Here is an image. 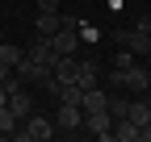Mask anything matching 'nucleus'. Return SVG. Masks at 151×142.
Returning a JSON list of instances; mask_svg holds the SVG:
<instances>
[{
	"label": "nucleus",
	"mask_w": 151,
	"mask_h": 142,
	"mask_svg": "<svg viewBox=\"0 0 151 142\" xmlns=\"http://www.w3.org/2000/svg\"><path fill=\"white\" fill-rule=\"evenodd\" d=\"M13 138H17V142H46V138H55V121H46V117L29 113L21 126L13 130Z\"/></svg>",
	"instance_id": "obj_1"
},
{
	"label": "nucleus",
	"mask_w": 151,
	"mask_h": 142,
	"mask_svg": "<svg viewBox=\"0 0 151 142\" xmlns=\"http://www.w3.org/2000/svg\"><path fill=\"white\" fill-rule=\"evenodd\" d=\"M109 38L118 42V46H126V50H134V59H139V55H143V59L151 55V33H143L139 25H134V29H109Z\"/></svg>",
	"instance_id": "obj_2"
},
{
	"label": "nucleus",
	"mask_w": 151,
	"mask_h": 142,
	"mask_svg": "<svg viewBox=\"0 0 151 142\" xmlns=\"http://www.w3.org/2000/svg\"><path fill=\"white\" fill-rule=\"evenodd\" d=\"M84 130H92L97 138H113V113H109V109H92V113H84Z\"/></svg>",
	"instance_id": "obj_3"
},
{
	"label": "nucleus",
	"mask_w": 151,
	"mask_h": 142,
	"mask_svg": "<svg viewBox=\"0 0 151 142\" xmlns=\"http://www.w3.org/2000/svg\"><path fill=\"white\" fill-rule=\"evenodd\" d=\"M55 130H84V109H80V104H63V100H59Z\"/></svg>",
	"instance_id": "obj_4"
},
{
	"label": "nucleus",
	"mask_w": 151,
	"mask_h": 142,
	"mask_svg": "<svg viewBox=\"0 0 151 142\" xmlns=\"http://www.w3.org/2000/svg\"><path fill=\"white\" fill-rule=\"evenodd\" d=\"M34 29H38V38H55V33L63 29V13H59V9H50V13H42V9H38Z\"/></svg>",
	"instance_id": "obj_5"
},
{
	"label": "nucleus",
	"mask_w": 151,
	"mask_h": 142,
	"mask_svg": "<svg viewBox=\"0 0 151 142\" xmlns=\"http://www.w3.org/2000/svg\"><path fill=\"white\" fill-rule=\"evenodd\" d=\"M13 71H17V75H21V84H42V80L50 75V67H42V63H34L29 55H21V63H17Z\"/></svg>",
	"instance_id": "obj_6"
},
{
	"label": "nucleus",
	"mask_w": 151,
	"mask_h": 142,
	"mask_svg": "<svg viewBox=\"0 0 151 142\" xmlns=\"http://www.w3.org/2000/svg\"><path fill=\"white\" fill-rule=\"evenodd\" d=\"M151 88V71L143 63H130L126 67V92H147Z\"/></svg>",
	"instance_id": "obj_7"
},
{
	"label": "nucleus",
	"mask_w": 151,
	"mask_h": 142,
	"mask_svg": "<svg viewBox=\"0 0 151 142\" xmlns=\"http://www.w3.org/2000/svg\"><path fill=\"white\" fill-rule=\"evenodd\" d=\"M76 29H80V25H63L59 33H55V50H59V55H76V46H80V33H76Z\"/></svg>",
	"instance_id": "obj_8"
},
{
	"label": "nucleus",
	"mask_w": 151,
	"mask_h": 142,
	"mask_svg": "<svg viewBox=\"0 0 151 142\" xmlns=\"http://www.w3.org/2000/svg\"><path fill=\"white\" fill-rule=\"evenodd\" d=\"M80 109L84 113H92V109H109V88H88V92H84V100H80Z\"/></svg>",
	"instance_id": "obj_9"
},
{
	"label": "nucleus",
	"mask_w": 151,
	"mask_h": 142,
	"mask_svg": "<svg viewBox=\"0 0 151 142\" xmlns=\"http://www.w3.org/2000/svg\"><path fill=\"white\" fill-rule=\"evenodd\" d=\"M113 138H118V142H139V121L113 117Z\"/></svg>",
	"instance_id": "obj_10"
},
{
	"label": "nucleus",
	"mask_w": 151,
	"mask_h": 142,
	"mask_svg": "<svg viewBox=\"0 0 151 142\" xmlns=\"http://www.w3.org/2000/svg\"><path fill=\"white\" fill-rule=\"evenodd\" d=\"M97 80H101V71L92 67V63H80V75H76V84L88 92V88H97Z\"/></svg>",
	"instance_id": "obj_11"
},
{
	"label": "nucleus",
	"mask_w": 151,
	"mask_h": 142,
	"mask_svg": "<svg viewBox=\"0 0 151 142\" xmlns=\"http://www.w3.org/2000/svg\"><path fill=\"white\" fill-rule=\"evenodd\" d=\"M130 121L147 126V121H151V104H147V100H130Z\"/></svg>",
	"instance_id": "obj_12"
},
{
	"label": "nucleus",
	"mask_w": 151,
	"mask_h": 142,
	"mask_svg": "<svg viewBox=\"0 0 151 142\" xmlns=\"http://www.w3.org/2000/svg\"><path fill=\"white\" fill-rule=\"evenodd\" d=\"M17 126H21V121L13 117V109H9V104H0V134H9V138H13V130H17Z\"/></svg>",
	"instance_id": "obj_13"
},
{
	"label": "nucleus",
	"mask_w": 151,
	"mask_h": 142,
	"mask_svg": "<svg viewBox=\"0 0 151 142\" xmlns=\"http://www.w3.org/2000/svg\"><path fill=\"white\" fill-rule=\"evenodd\" d=\"M21 55H25V50H21V46H13V42H4V46H0V63H9V67H17V63H21Z\"/></svg>",
	"instance_id": "obj_14"
},
{
	"label": "nucleus",
	"mask_w": 151,
	"mask_h": 142,
	"mask_svg": "<svg viewBox=\"0 0 151 142\" xmlns=\"http://www.w3.org/2000/svg\"><path fill=\"white\" fill-rule=\"evenodd\" d=\"M109 113H113V117H130V100H122V96H109Z\"/></svg>",
	"instance_id": "obj_15"
},
{
	"label": "nucleus",
	"mask_w": 151,
	"mask_h": 142,
	"mask_svg": "<svg viewBox=\"0 0 151 142\" xmlns=\"http://www.w3.org/2000/svg\"><path fill=\"white\" fill-rule=\"evenodd\" d=\"M130 63H134V50H126V46H122L118 55H113V67H122V71H126Z\"/></svg>",
	"instance_id": "obj_16"
},
{
	"label": "nucleus",
	"mask_w": 151,
	"mask_h": 142,
	"mask_svg": "<svg viewBox=\"0 0 151 142\" xmlns=\"http://www.w3.org/2000/svg\"><path fill=\"white\" fill-rule=\"evenodd\" d=\"M109 88H113V92H118V88H126V71H122V67L109 71Z\"/></svg>",
	"instance_id": "obj_17"
},
{
	"label": "nucleus",
	"mask_w": 151,
	"mask_h": 142,
	"mask_svg": "<svg viewBox=\"0 0 151 142\" xmlns=\"http://www.w3.org/2000/svg\"><path fill=\"white\" fill-rule=\"evenodd\" d=\"M63 4V0H38V9H42V13H50V9H59Z\"/></svg>",
	"instance_id": "obj_18"
},
{
	"label": "nucleus",
	"mask_w": 151,
	"mask_h": 142,
	"mask_svg": "<svg viewBox=\"0 0 151 142\" xmlns=\"http://www.w3.org/2000/svg\"><path fill=\"white\" fill-rule=\"evenodd\" d=\"M139 29H143V33H151V13L143 17V21H139Z\"/></svg>",
	"instance_id": "obj_19"
},
{
	"label": "nucleus",
	"mask_w": 151,
	"mask_h": 142,
	"mask_svg": "<svg viewBox=\"0 0 151 142\" xmlns=\"http://www.w3.org/2000/svg\"><path fill=\"white\" fill-rule=\"evenodd\" d=\"M9 71H13L9 63H0V84H4V80H9Z\"/></svg>",
	"instance_id": "obj_20"
},
{
	"label": "nucleus",
	"mask_w": 151,
	"mask_h": 142,
	"mask_svg": "<svg viewBox=\"0 0 151 142\" xmlns=\"http://www.w3.org/2000/svg\"><path fill=\"white\" fill-rule=\"evenodd\" d=\"M0 104H9V92H4V84H0Z\"/></svg>",
	"instance_id": "obj_21"
}]
</instances>
